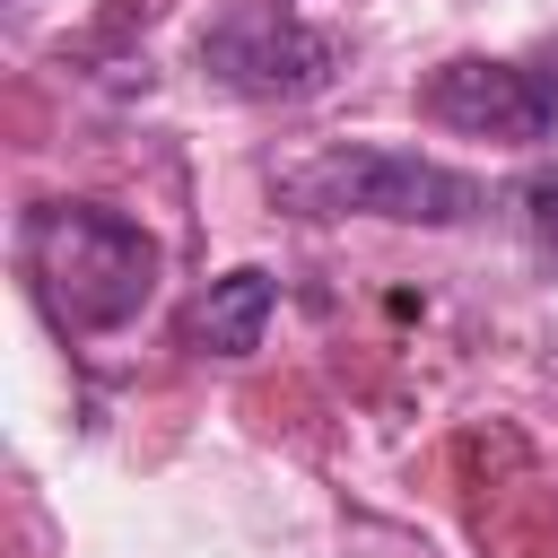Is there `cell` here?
Instances as JSON below:
<instances>
[{
  "instance_id": "obj_1",
  "label": "cell",
  "mask_w": 558,
  "mask_h": 558,
  "mask_svg": "<svg viewBox=\"0 0 558 558\" xmlns=\"http://www.w3.org/2000/svg\"><path fill=\"white\" fill-rule=\"evenodd\" d=\"M17 262L61 331H113L157 296V235L105 201H44L17 227Z\"/></svg>"
},
{
  "instance_id": "obj_2",
  "label": "cell",
  "mask_w": 558,
  "mask_h": 558,
  "mask_svg": "<svg viewBox=\"0 0 558 558\" xmlns=\"http://www.w3.org/2000/svg\"><path fill=\"white\" fill-rule=\"evenodd\" d=\"M270 201L296 218H392V227H462L480 183L418 148H314L270 174Z\"/></svg>"
},
{
  "instance_id": "obj_3",
  "label": "cell",
  "mask_w": 558,
  "mask_h": 558,
  "mask_svg": "<svg viewBox=\"0 0 558 558\" xmlns=\"http://www.w3.org/2000/svg\"><path fill=\"white\" fill-rule=\"evenodd\" d=\"M418 105L445 131H471V140H497V148H532V140L558 131V61H488V52H462V61H445L418 87Z\"/></svg>"
},
{
  "instance_id": "obj_4",
  "label": "cell",
  "mask_w": 558,
  "mask_h": 558,
  "mask_svg": "<svg viewBox=\"0 0 558 558\" xmlns=\"http://www.w3.org/2000/svg\"><path fill=\"white\" fill-rule=\"evenodd\" d=\"M201 61L235 87V96H323L340 70V44L288 9H227L201 35Z\"/></svg>"
},
{
  "instance_id": "obj_5",
  "label": "cell",
  "mask_w": 558,
  "mask_h": 558,
  "mask_svg": "<svg viewBox=\"0 0 558 558\" xmlns=\"http://www.w3.org/2000/svg\"><path fill=\"white\" fill-rule=\"evenodd\" d=\"M270 305H279V279L244 262V270H227V279H209V288L192 296L183 349H201V357H253L262 331H270Z\"/></svg>"
},
{
  "instance_id": "obj_6",
  "label": "cell",
  "mask_w": 558,
  "mask_h": 558,
  "mask_svg": "<svg viewBox=\"0 0 558 558\" xmlns=\"http://www.w3.org/2000/svg\"><path fill=\"white\" fill-rule=\"evenodd\" d=\"M514 209H523V227H532V253L558 270V166H532V174L514 183Z\"/></svg>"
}]
</instances>
